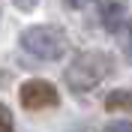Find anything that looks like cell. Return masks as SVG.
I'll return each mask as SVG.
<instances>
[{"mask_svg":"<svg viewBox=\"0 0 132 132\" xmlns=\"http://www.w3.org/2000/svg\"><path fill=\"white\" fill-rule=\"evenodd\" d=\"M111 66H114V60L108 54H102V51H84L66 69V87L75 90V93H87L111 72Z\"/></svg>","mask_w":132,"mask_h":132,"instance_id":"obj_1","label":"cell"},{"mask_svg":"<svg viewBox=\"0 0 132 132\" xmlns=\"http://www.w3.org/2000/svg\"><path fill=\"white\" fill-rule=\"evenodd\" d=\"M21 48L39 60H57L66 51V33L60 27H51V24L27 27L21 33Z\"/></svg>","mask_w":132,"mask_h":132,"instance_id":"obj_2","label":"cell"},{"mask_svg":"<svg viewBox=\"0 0 132 132\" xmlns=\"http://www.w3.org/2000/svg\"><path fill=\"white\" fill-rule=\"evenodd\" d=\"M21 105L27 111H42V108H54L60 102V93L51 81H42V78H30V81L21 84Z\"/></svg>","mask_w":132,"mask_h":132,"instance_id":"obj_3","label":"cell"},{"mask_svg":"<svg viewBox=\"0 0 132 132\" xmlns=\"http://www.w3.org/2000/svg\"><path fill=\"white\" fill-rule=\"evenodd\" d=\"M123 15H126V6L123 3H99V21L108 33H117L120 24H123Z\"/></svg>","mask_w":132,"mask_h":132,"instance_id":"obj_4","label":"cell"},{"mask_svg":"<svg viewBox=\"0 0 132 132\" xmlns=\"http://www.w3.org/2000/svg\"><path fill=\"white\" fill-rule=\"evenodd\" d=\"M108 111H132V90H111L105 96Z\"/></svg>","mask_w":132,"mask_h":132,"instance_id":"obj_5","label":"cell"},{"mask_svg":"<svg viewBox=\"0 0 132 132\" xmlns=\"http://www.w3.org/2000/svg\"><path fill=\"white\" fill-rule=\"evenodd\" d=\"M0 132H15V120H12V111H9L3 102H0Z\"/></svg>","mask_w":132,"mask_h":132,"instance_id":"obj_6","label":"cell"},{"mask_svg":"<svg viewBox=\"0 0 132 132\" xmlns=\"http://www.w3.org/2000/svg\"><path fill=\"white\" fill-rule=\"evenodd\" d=\"M105 132H132V123L129 120H114V123H108Z\"/></svg>","mask_w":132,"mask_h":132,"instance_id":"obj_7","label":"cell"},{"mask_svg":"<svg viewBox=\"0 0 132 132\" xmlns=\"http://www.w3.org/2000/svg\"><path fill=\"white\" fill-rule=\"evenodd\" d=\"M126 60L132 63V39H129V45H126Z\"/></svg>","mask_w":132,"mask_h":132,"instance_id":"obj_8","label":"cell"},{"mask_svg":"<svg viewBox=\"0 0 132 132\" xmlns=\"http://www.w3.org/2000/svg\"><path fill=\"white\" fill-rule=\"evenodd\" d=\"M129 33H132V21H129Z\"/></svg>","mask_w":132,"mask_h":132,"instance_id":"obj_9","label":"cell"}]
</instances>
